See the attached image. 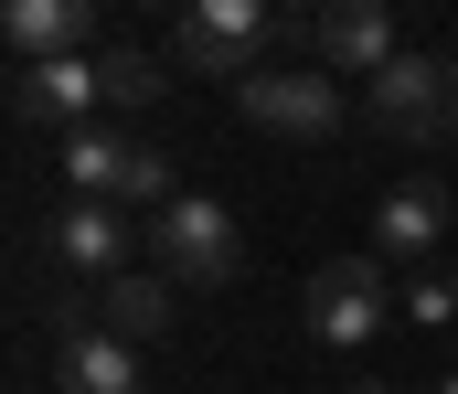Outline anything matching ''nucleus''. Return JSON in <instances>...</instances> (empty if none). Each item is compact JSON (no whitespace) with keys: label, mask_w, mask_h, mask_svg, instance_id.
Masks as SVG:
<instances>
[{"label":"nucleus","mask_w":458,"mask_h":394,"mask_svg":"<svg viewBox=\"0 0 458 394\" xmlns=\"http://www.w3.org/2000/svg\"><path fill=\"white\" fill-rule=\"evenodd\" d=\"M54 394H139V352L86 320V298H64L54 320Z\"/></svg>","instance_id":"9"},{"label":"nucleus","mask_w":458,"mask_h":394,"mask_svg":"<svg viewBox=\"0 0 458 394\" xmlns=\"http://www.w3.org/2000/svg\"><path fill=\"white\" fill-rule=\"evenodd\" d=\"M299 43H310L320 75H362V86H373V75L394 64V0H331Z\"/></svg>","instance_id":"8"},{"label":"nucleus","mask_w":458,"mask_h":394,"mask_svg":"<svg viewBox=\"0 0 458 394\" xmlns=\"http://www.w3.org/2000/svg\"><path fill=\"white\" fill-rule=\"evenodd\" d=\"M234 256H245V235H234V203H214V192H182L149 214V266L171 288H234Z\"/></svg>","instance_id":"3"},{"label":"nucleus","mask_w":458,"mask_h":394,"mask_svg":"<svg viewBox=\"0 0 458 394\" xmlns=\"http://www.w3.org/2000/svg\"><path fill=\"white\" fill-rule=\"evenodd\" d=\"M362 118L394 138V149H437V138H458V64H448V54H394V64L373 75Z\"/></svg>","instance_id":"2"},{"label":"nucleus","mask_w":458,"mask_h":394,"mask_svg":"<svg viewBox=\"0 0 458 394\" xmlns=\"http://www.w3.org/2000/svg\"><path fill=\"white\" fill-rule=\"evenodd\" d=\"M43 256L64 266V277H97V288H107V277L139 266V224H128L117 203H64V214L43 224Z\"/></svg>","instance_id":"7"},{"label":"nucleus","mask_w":458,"mask_h":394,"mask_svg":"<svg viewBox=\"0 0 458 394\" xmlns=\"http://www.w3.org/2000/svg\"><path fill=\"white\" fill-rule=\"evenodd\" d=\"M0 32L21 64H54V54H97V0H0Z\"/></svg>","instance_id":"11"},{"label":"nucleus","mask_w":458,"mask_h":394,"mask_svg":"<svg viewBox=\"0 0 458 394\" xmlns=\"http://www.w3.org/2000/svg\"><path fill=\"white\" fill-rule=\"evenodd\" d=\"M299 11H310V21H320V11H331V0H299Z\"/></svg>","instance_id":"18"},{"label":"nucleus","mask_w":458,"mask_h":394,"mask_svg":"<svg viewBox=\"0 0 458 394\" xmlns=\"http://www.w3.org/2000/svg\"><path fill=\"white\" fill-rule=\"evenodd\" d=\"M11 118H32V129H54V118H107V75H97V54H54V64H21L11 75Z\"/></svg>","instance_id":"10"},{"label":"nucleus","mask_w":458,"mask_h":394,"mask_svg":"<svg viewBox=\"0 0 458 394\" xmlns=\"http://www.w3.org/2000/svg\"><path fill=\"white\" fill-rule=\"evenodd\" d=\"M234 118H256L267 138H331L352 107H342V86H331L320 64H288V75H267V64H256V75L234 86Z\"/></svg>","instance_id":"6"},{"label":"nucleus","mask_w":458,"mask_h":394,"mask_svg":"<svg viewBox=\"0 0 458 394\" xmlns=\"http://www.w3.org/2000/svg\"><path fill=\"white\" fill-rule=\"evenodd\" d=\"M437 394H458V363H448V373H437Z\"/></svg>","instance_id":"17"},{"label":"nucleus","mask_w":458,"mask_h":394,"mask_svg":"<svg viewBox=\"0 0 458 394\" xmlns=\"http://www.w3.org/2000/svg\"><path fill=\"white\" fill-rule=\"evenodd\" d=\"M448 181H427V171H416V181H394V192H384V203H373V256H427V246H437V235H448Z\"/></svg>","instance_id":"12"},{"label":"nucleus","mask_w":458,"mask_h":394,"mask_svg":"<svg viewBox=\"0 0 458 394\" xmlns=\"http://www.w3.org/2000/svg\"><path fill=\"white\" fill-rule=\"evenodd\" d=\"M394 309H405V288L384 277V256H331L320 277H310V341H331V352L384 341Z\"/></svg>","instance_id":"4"},{"label":"nucleus","mask_w":458,"mask_h":394,"mask_svg":"<svg viewBox=\"0 0 458 394\" xmlns=\"http://www.w3.org/2000/svg\"><path fill=\"white\" fill-rule=\"evenodd\" d=\"M267 32H277L267 0H192V11L171 21V64H182V75H256Z\"/></svg>","instance_id":"5"},{"label":"nucleus","mask_w":458,"mask_h":394,"mask_svg":"<svg viewBox=\"0 0 458 394\" xmlns=\"http://www.w3.org/2000/svg\"><path fill=\"white\" fill-rule=\"evenodd\" d=\"M64 181H75V203H117V214H160V203H182L171 192V160L149 149V138H128L117 118H97V129H64Z\"/></svg>","instance_id":"1"},{"label":"nucleus","mask_w":458,"mask_h":394,"mask_svg":"<svg viewBox=\"0 0 458 394\" xmlns=\"http://www.w3.org/2000/svg\"><path fill=\"white\" fill-rule=\"evenodd\" d=\"M21 394H32V384H21Z\"/></svg>","instance_id":"20"},{"label":"nucleus","mask_w":458,"mask_h":394,"mask_svg":"<svg viewBox=\"0 0 458 394\" xmlns=\"http://www.w3.org/2000/svg\"><path fill=\"white\" fill-rule=\"evenodd\" d=\"M405 320H458V277H448V266L405 277Z\"/></svg>","instance_id":"15"},{"label":"nucleus","mask_w":458,"mask_h":394,"mask_svg":"<svg viewBox=\"0 0 458 394\" xmlns=\"http://www.w3.org/2000/svg\"><path fill=\"white\" fill-rule=\"evenodd\" d=\"M86 320H97V331H117L128 352H149V341L171 331V277H160V266H128V277H107V288L86 298Z\"/></svg>","instance_id":"13"},{"label":"nucleus","mask_w":458,"mask_h":394,"mask_svg":"<svg viewBox=\"0 0 458 394\" xmlns=\"http://www.w3.org/2000/svg\"><path fill=\"white\" fill-rule=\"evenodd\" d=\"M97 75H107V118H149L160 86H171V64L149 43H97Z\"/></svg>","instance_id":"14"},{"label":"nucleus","mask_w":458,"mask_h":394,"mask_svg":"<svg viewBox=\"0 0 458 394\" xmlns=\"http://www.w3.org/2000/svg\"><path fill=\"white\" fill-rule=\"evenodd\" d=\"M352 394H384V384H352Z\"/></svg>","instance_id":"19"},{"label":"nucleus","mask_w":458,"mask_h":394,"mask_svg":"<svg viewBox=\"0 0 458 394\" xmlns=\"http://www.w3.org/2000/svg\"><path fill=\"white\" fill-rule=\"evenodd\" d=\"M139 11H171V21H182V11H192V0H139Z\"/></svg>","instance_id":"16"}]
</instances>
